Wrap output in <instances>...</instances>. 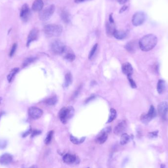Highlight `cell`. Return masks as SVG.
<instances>
[{"instance_id": "cell-46", "label": "cell", "mask_w": 168, "mask_h": 168, "mask_svg": "<svg viewBox=\"0 0 168 168\" xmlns=\"http://www.w3.org/2000/svg\"><path fill=\"white\" fill-rule=\"evenodd\" d=\"M160 168H167V167H166L165 164H162L160 166Z\"/></svg>"}, {"instance_id": "cell-1", "label": "cell", "mask_w": 168, "mask_h": 168, "mask_svg": "<svg viewBox=\"0 0 168 168\" xmlns=\"http://www.w3.org/2000/svg\"><path fill=\"white\" fill-rule=\"evenodd\" d=\"M157 43V38L154 34H148L144 36L139 42L141 50L145 52L150 51L154 48Z\"/></svg>"}, {"instance_id": "cell-4", "label": "cell", "mask_w": 168, "mask_h": 168, "mask_svg": "<svg viewBox=\"0 0 168 168\" xmlns=\"http://www.w3.org/2000/svg\"><path fill=\"white\" fill-rule=\"evenodd\" d=\"M55 10L54 4H51L50 6L46 7L44 9H42L39 13V18L42 21H47L50 19L53 15Z\"/></svg>"}, {"instance_id": "cell-11", "label": "cell", "mask_w": 168, "mask_h": 168, "mask_svg": "<svg viewBox=\"0 0 168 168\" xmlns=\"http://www.w3.org/2000/svg\"><path fill=\"white\" fill-rule=\"evenodd\" d=\"M127 127V123L125 121H122L118 123L114 128V132L117 135H121L123 134Z\"/></svg>"}, {"instance_id": "cell-17", "label": "cell", "mask_w": 168, "mask_h": 168, "mask_svg": "<svg viewBox=\"0 0 168 168\" xmlns=\"http://www.w3.org/2000/svg\"><path fill=\"white\" fill-rule=\"evenodd\" d=\"M63 161L67 164H72L77 161V157L75 155L66 153L63 157Z\"/></svg>"}, {"instance_id": "cell-40", "label": "cell", "mask_w": 168, "mask_h": 168, "mask_svg": "<svg viewBox=\"0 0 168 168\" xmlns=\"http://www.w3.org/2000/svg\"><path fill=\"white\" fill-rule=\"evenodd\" d=\"M31 133V129H30L28 131H27L26 132H25L24 133H23V137H25L26 136H27L28 135V134H30V133Z\"/></svg>"}, {"instance_id": "cell-35", "label": "cell", "mask_w": 168, "mask_h": 168, "mask_svg": "<svg viewBox=\"0 0 168 168\" xmlns=\"http://www.w3.org/2000/svg\"><path fill=\"white\" fill-rule=\"evenodd\" d=\"M17 45L16 43H14L13 45L12 46L11 50H10V53H9V56L12 57L14 55V53H15L16 50L17 49Z\"/></svg>"}, {"instance_id": "cell-22", "label": "cell", "mask_w": 168, "mask_h": 168, "mask_svg": "<svg viewBox=\"0 0 168 168\" xmlns=\"http://www.w3.org/2000/svg\"><path fill=\"white\" fill-rule=\"evenodd\" d=\"M165 88V82L162 79H160L157 84V91L159 94L163 93Z\"/></svg>"}, {"instance_id": "cell-36", "label": "cell", "mask_w": 168, "mask_h": 168, "mask_svg": "<svg viewBox=\"0 0 168 168\" xmlns=\"http://www.w3.org/2000/svg\"><path fill=\"white\" fill-rule=\"evenodd\" d=\"M31 137H34L36 136L39 135L42 133V131L38 130H34L31 132Z\"/></svg>"}, {"instance_id": "cell-44", "label": "cell", "mask_w": 168, "mask_h": 168, "mask_svg": "<svg viewBox=\"0 0 168 168\" xmlns=\"http://www.w3.org/2000/svg\"><path fill=\"white\" fill-rule=\"evenodd\" d=\"M109 21L110 23H114V19L112 18V14H111L109 16Z\"/></svg>"}, {"instance_id": "cell-26", "label": "cell", "mask_w": 168, "mask_h": 168, "mask_svg": "<svg viewBox=\"0 0 168 168\" xmlns=\"http://www.w3.org/2000/svg\"><path fill=\"white\" fill-rule=\"evenodd\" d=\"M85 137H82V138L79 139L77 138L74 137L73 136L70 135V141L72 142L73 144H75V145H79V144H82L85 141Z\"/></svg>"}, {"instance_id": "cell-41", "label": "cell", "mask_w": 168, "mask_h": 168, "mask_svg": "<svg viewBox=\"0 0 168 168\" xmlns=\"http://www.w3.org/2000/svg\"><path fill=\"white\" fill-rule=\"evenodd\" d=\"M117 1L120 4H124L125 3H126L128 0H117Z\"/></svg>"}, {"instance_id": "cell-10", "label": "cell", "mask_w": 168, "mask_h": 168, "mask_svg": "<svg viewBox=\"0 0 168 168\" xmlns=\"http://www.w3.org/2000/svg\"><path fill=\"white\" fill-rule=\"evenodd\" d=\"M28 114L31 118L37 120L42 117L43 114V111L37 107H30V108L28 109Z\"/></svg>"}, {"instance_id": "cell-34", "label": "cell", "mask_w": 168, "mask_h": 168, "mask_svg": "<svg viewBox=\"0 0 168 168\" xmlns=\"http://www.w3.org/2000/svg\"><path fill=\"white\" fill-rule=\"evenodd\" d=\"M7 141L4 139H1L0 140V149L3 150L6 148V147L7 146Z\"/></svg>"}, {"instance_id": "cell-29", "label": "cell", "mask_w": 168, "mask_h": 168, "mask_svg": "<svg viewBox=\"0 0 168 168\" xmlns=\"http://www.w3.org/2000/svg\"><path fill=\"white\" fill-rule=\"evenodd\" d=\"M37 58L36 57H29L26 58V60H24V61L23 63V66L24 67H26L29 66L31 63H33L34 61H36Z\"/></svg>"}, {"instance_id": "cell-30", "label": "cell", "mask_w": 168, "mask_h": 168, "mask_svg": "<svg viewBox=\"0 0 168 168\" xmlns=\"http://www.w3.org/2000/svg\"><path fill=\"white\" fill-rule=\"evenodd\" d=\"M57 102V98L56 96L48 98L45 101V103L46 104L50 106L54 105L56 104Z\"/></svg>"}, {"instance_id": "cell-16", "label": "cell", "mask_w": 168, "mask_h": 168, "mask_svg": "<svg viewBox=\"0 0 168 168\" xmlns=\"http://www.w3.org/2000/svg\"><path fill=\"white\" fill-rule=\"evenodd\" d=\"M122 71L124 74L126 75L127 76H132L133 72L132 66L130 63H124L122 66Z\"/></svg>"}, {"instance_id": "cell-15", "label": "cell", "mask_w": 168, "mask_h": 168, "mask_svg": "<svg viewBox=\"0 0 168 168\" xmlns=\"http://www.w3.org/2000/svg\"><path fill=\"white\" fill-rule=\"evenodd\" d=\"M13 160V157L9 153H5L0 157V164L2 165H7L10 164Z\"/></svg>"}, {"instance_id": "cell-21", "label": "cell", "mask_w": 168, "mask_h": 168, "mask_svg": "<svg viewBox=\"0 0 168 168\" xmlns=\"http://www.w3.org/2000/svg\"><path fill=\"white\" fill-rule=\"evenodd\" d=\"M114 37L118 39H125L127 36V34L126 31L122 30H115L114 34Z\"/></svg>"}, {"instance_id": "cell-43", "label": "cell", "mask_w": 168, "mask_h": 168, "mask_svg": "<svg viewBox=\"0 0 168 168\" xmlns=\"http://www.w3.org/2000/svg\"><path fill=\"white\" fill-rule=\"evenodd\" d=\"M91 1V0H75L74 1L76 3H80L85 2V1Z\"/></svg>"}, {"instance_id": "cell-9", "label": "cell", "mask_w": 168, "mask_h": 168, "mask_svg": "<svg viewBox=\"0 0 168 168\" xmlns=\"http://www.w3.org/2000/svg\"><path fill=\"white\" fill-rule=\"evenodd\" d=\"M158 114L163 120H166L168 112V103L163 101L158 104L157 107Z\"/></svg>"}, {"instance_id": "cell-23", "label": "cell", "mask_w": 168, "mask_h": 168, "mask_svg": "<svg viewBox=\"0 0 168 168\" xmlns=\"http://www.w3.org/2000/svg\"><path fill=\"white\" fill-rule=\"evenodd\" d=\"M72 83V76L71 73L68 72L65 76V81L64 84V87L67 88Z\"/></svg>"}, {"instance_id": "cell-33", "label": "cell", "mask_w": 168, "mask_h": 168, "mask_svg": "<svg viewBox=\"0 0 168 168\" xmlns=\"http://www.w3.org/2000/svg\"><path fill=\"white\" fill-rule=\"evenodd\" d=\"M127 78H128V81H129V82L130 85H131V87L133 88H137L136 84L135 82L133 79L131 77V76H127Z\"/></svg>"}, {"instance_id": "cell-7", "label": "cell", "mask_w": 168, "mask_h": 168, "mask_svg": "<svg viewBox=\"0 0 168 168\" xmlns=\"http://www.w3.org/2000/svg\"><path fill=\"white\" fill-rule=\"evenodd\" d=\"M111 127H107L104 128L98 134L96 138V142L99 144H104L108 138L109 133L111 131Z\"/></svg>"}, {"instance_id": "cell-45", "label": "cell", "mask_w": 168, "mask_h": 168, "mask_svg": "<svg viewBox=\"0 0 168 168\" xmlns=\"http://www.w3.org/2000/svg\"><path fill=\"white\" fill-rule=\"evenodd\" d=\"M22 168H37V165H34L31 166V167H28V168H26V167H25V166H23Z\"/></svg>"}, {"instance_id": "cell-19", "label": "cell", "mask_w": 168, "mask_h": 168, "mask_svg": "<svg viewBox=\"0 0 168 168\" xmlns=\"http://www.w3.org/2000/svg\"><path fill=\"white\" fill-rule=\"evenodd\" d=\"M106 30L107 36H108L109 37H112L113 36L115 31L116 30L114 23H110V22L107 23L106 26Z\"/></svg>"}, {"instance_id": "cell-24", "label": "cell", "mask_w": 168, "mask_h": 168, "mask_svg": "<svg viewBox=\"0 0 168 168\" xmlns=\"http://www.w3.org/2000/svg\"><path fill=\"white\" fill-rule=\"evenodd\" d=\"M19 71V69L18 67L14 68L12 71H10V73H9V75L7 76V80L9 83L12 81V80L14 79L16 74H17Z\"/></svg>"}, {"instance_id": "cell-14", "label": "cell", "mask_w": 168, "mask_h": 168, "mask_svg": "<svg viewBox=\"0 0 168 168\" xmlns=\"http://www.w3.org/2000/svg\"><path fill=\"white\" fill-rule=\"evenodd\" d=\"M39 36V31L37 28H33L29 33L28 37L27 46H29L31 43L37 40Z\"/></svg>"}, {"instance_id": "cell-38", "label": "cell", "mask_w": 168, "mask_h": 168, "mask_svg": "<svg viewBox=\"0 0 168 168\" xmlns=\"http://www.w3.org/2000/svg\"><path fill=\"white\" fill-rule=\"evenodd\" d=\"M95 98H96V96L93 95H93H91V96H90V97H88V98L86 99L85 101V103H88L90 101H91V100H93Z\"/></svg>"}, {"instance_id": "cell-12", "label": "cell", "mask_w": 168, "mask_h": 168, "mask_svg": "<svg viewBox=\"0 0 168 168\" xmlns=\"http://www.w3.org/2000/svg\"><path fill=\"white\" fill-rule=\"evenodd\" d=\"M61 55L66 60L69 61H73L75 59V55L74 53L69 47L66 46Z\"/></svg>"}, {"instance_id": "cell-31", "label": "cell", "mask_w": 168, "mask_h": 168, "mask_svg": "<svg viewBox=\"0 0 168 168\" xmlns=\"http://www.w3.org/2000/svg\"><path fill=\"white\" fill-rule=\"evenodd\" d=\"M53 134H54V131H52V130L48 133L47 136L46 137V139L44 141V142H45V144L46 145H48V144H50L52 139Z\"/></svg>"}, {"instance_id": "cell-47", "label": "cell", "mask_w": 168, "mask_h": 168, "mask_svg": "<svg viewBox=\"0 0 168 168\" xmlns=\"http://www.w3.org/2000/svg\"><path fill=\"white\" fill-rule=\"evenodd\" d=\"M2 115H3V112H1V113H0V118H1V117Z\"/></svg>"}, {"instance_id": "cell-3", "label": "cell", "mask_w": 168, "mask_h": 168, "mask_svg": "<svg viewBox=\"0 0 168 168\" xmlns=\"http://www.w3.org/2000/svg\"><path fill=\"white\" fill-rule=\"evenodd\" d=\"M75 110L72 106L63 107L60 110L58 116L61 123L66 124L70 118H72L74 115Z\"/></svg>"}, {"instance_id": "cell-39", "label": "cell", "mask_w": 168, "mask_h": 168, "mask_svg": "<svg viewBox=\"0 0 168 168\" xmlns=\"http://www.w3.org/2000/svg\"><path fill=\"white\" fill-rule=\"evenodd\" d=\"M81 88V86H80V87H79L75 91V93H74V94H73V98H75L77 97V96H78L79 93V92L80 91Z\"/></svg>"}, {"instance_id": "cell-20", "label": "cell", "mask_w": 168, "mask_h": 168, "mask_svg": "<svg viewBox=\"0 0 168 168\" xmlns=\"http://www.w3.org/2000/svg\"><path fill=\"white\" fill-rule=\"evenodd\" d=\"M125 48L130 53H134L137 48V43L135 41L129 42L126 44Z\"/></svg>"}, {"instance_id": "cell-25", "label": "cell", "mask_w": 168, "mask_h": 168, "mask_svg": "<svg viewBox=\"0 0 168 168\" xmlns=\"http://www.w3.org/2000/svg\"><path fill=\"white\" fill-rule=\"evenodd\" d=\"M61 18L64 23L68 24L70 21V15L67 11H63L61 13Z\"/></svg>"}, {"instance_id": "cell-18", "label": "cell", "mask_w": 168, "mask_h": 168, "mask_svg": "<svg viewBox=\"0 0 168 168\" xmlns=\"http://www.w3.org/2000/svg\"><path fill=\"white\" fill-rule=\"evenodd\" d=\"M44 6L42 0H35L33 3L32 9L34 12H40Z\"/></svg>"}, {"instance_id": "cell-28", "label": "cell", "mask_w": 168, "mask_h": 168, "mask_svg": "<svg viewBox=\"0 0 168 168\" xmlns=\"http://www.w3.org/2000/svg\"><path fill=\"white\" fill-rule=\"evenodd\" d=\"M117 117V112L114 109H111L110 110V115L109 117L107 123H110L112 122Z\"/></svg>"}, {"instance_id": "cell-6", "label": "cell", "mask_w": 168, "mask_h": 168, "mask_svg": "<svg viewBox=\"0 0 168 168\" xmlns=\"http://www.w3.org/2000/svg\"><path fill=\"white\" fill-rule=\"evenodd\" d=\"M65 47L64 44L59 40H54L51 44V50L55 54L61 55Z\"/></svg>"}, {"instance_id": "cell-8", "label": "cell", "mask_w": 168, "mask_h": 168, "mask_svg": "<svg viewBox=\"0 0 168 168\" xmlns=\"http://www.w3.org/2000/svg\"><path fill=\"white\" fill-rule=\"evenodd\" d=\"M145 20V15L142 12H137L133 16L132 22L134 26H139L142 25Z\"/></svg>"}, {"instance_id": "cell-2", "label": "cell", "mask_w": 168, "mask_h": 168, "mask_svg": "<svg viewBox=\"0 0 168 168\" xmlns=\"http://www.w3.org/2000/svg\"><path fill=\"white\" fill-rule=\"evenodd\" d=\"M63 30V27L60 25H47L44 27V33L50 37H56L60 36L62 33Z\"/></svg>"}, {"instance_id": "cell-5", "label": "cell", "mask_w": 168, "mask_h": 168, "mask_svg": "<svg viewBox=\"0 0 168 168\" xmlns=\"http://www.w3.org/2000/svg\"><path fill=\"white\" fill-rule=\"evenodd\" d=\"M157 115L156 111L153 105L150 106V109L147 114H142L141 116V121L144 124L150 123Z\"/></svg>"}, {"instance_id": "cell-48", "label": "cell", "mask_w": 168, "mask_h": 168, "mask_svg": "<svg viewBox=\"0 0 168 168\" xmlns=\"http://www.w3.org/2000/svg\"><path fill=\"white\" fill-rule=\"evenodd\" d=\"M1 98L0 97V104L1 103Z\"/></svg>"}, {"instance_id": "cell-42", "label": "cell", "mask_w": 168, "mask_h": 168, "mask_svg": "<svg viewBox=\"0 0 168 168\" xmlns=\"http://www.w3.org/2000/svg\"><path fill=\"white\" fill-rule=\"evenodd\" d=\"M127 9V7L126 6H124L121 9V10H120V13H122L123 12H124V11H126V10Z\"/></svg>"}, {"instance_id": "cell-32", "label": "cell", "mask_w": 168, "mask_h": 168, "mask_svg": "<svg viewBox=\"0 0 168 168\" xmlns=\"http://www.w3.org/2000/svg\"><path fill=\"white\" fill-rule=\"evenodd\" d=\"M97 46H98V44H95V45L93 46L91 50L90 54H89V55H88V58L90 59V60L93 58V57L94 54H95V53H96V50H97Z\"/></svg>"}, {"instance_id": "cell-27", "label": "cell", "mask_w": 168, "mask_h": 168, "mask_svg": "<svg viewBox=\"0 0 168 168\" xmlns=\"http://www.w3.org/2000/svg\"><path fill=\"white\" fill-rule=\"evenodd\" d=\"M130 141V136L126 133L122 134L120 142L121 145H125L127 144Z\"/></svg>"}, {"instance_id": "cell-49", "label": "cell", "mask_w": 168, "mask_h": 168, "mask_svg": "<svg viewBox=\"0 0 168 168\" xmlns=\"http://www.w3.org/2000/svg\"></svg>"}, {"instance_id": "cell-13", "label": "cell", "mask_w": 168, "mask_h": 168, "mask_svg": "<svg viewBox=\"0 0 168 168\" xmlns=\"http://www.w3.org/2000/svg\"><path fill=\"white\" fill-rule=\"evenodd\" d=\"M20 17L24 22H27L28 20L30 15V9L27 4H24L22 7L20 12Z\"/></svg>"}, {"instance_id": "cell-37", "label": "cell", "mask_w": 168, "mask_h": 168, "mask_svg": "<svg viewBox=\"0 0 168 168\" xmlns=\"http://www.w3.org/2000/svg\"><path fill=\"white\" fill-rule=\"evenodd\" d=\"M157 135H158V131H154V132H150L148 134V136L150 138H153L156 137L157 136Z\"/></svg>"}]
</instances>
